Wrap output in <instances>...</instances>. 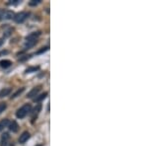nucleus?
Masks as SVG:
<instances>
[{"label": "nucleus", "mask_w": 148, "mask_h": 146, "mask_svg": "<svg viewBox=\"0 0 148 146\" xmlns=\"http://www.w3.org/2000/svg\"><path fill=\"white\" fill-rule=\"evenodd\" d=\"M31 110H32V107H31L30 104L24 105L23 107H21L20 109L16 112V117H17L18 119H22L25 118L26 116H27L29 112H31Z\"/></svg>", "instance_id": "nucleus-1"}, {"label": "nucleus", "mask_w": 148, "mask_h": 146, "mask_svg": "<svg viewBox=\"0 0 148 146\" xmlns=\"http://www.w3.org/2000/svg\"><path fill=\"white\" fill-rule=\"evenodd\" d=\"M29 15H30V14H29L28 12H20V13L14 15V21L18 24H21L27 20Z\"/></svg>", "instance_id": "nucleus-2"}, {"label": "nucleus", "mask_w": 148, "mask_h": 146, "mask_svg": "<svg viewBox=\"0 0 148 146\" xmlns=\"http://www.w3.org/2000/svg\"><path fill=\"white\" fill-rule=\"evenodd\" d=\"M14 18V13L13 11L10 10H4L0 13V20L1 21H6V20H10V19Z\"/></svg>", "instance_id": "nucleus-3"}, {"label": "nucleus", "mask_w": 148, "mask_h": 146, "mask_svg": "<svg viewBox=\"0 0 148 146\" xmlns=\"http://www.w3.org/2000/svg\"><path fill=\"white\" fill-rule=\"evenodd\" d=\"M30 137H31L30 133H29L28 131H24L22 134L20 135V137H19L18 141H19V143H20V144H24V143H25L26 141H28V139Z\"/></svg>", "instance_id": "nucleus-4"}, {"label": "nucleus", "mask_w": 148, "mask_h": 146, "mask_svg": "<svg viewBox=\"0 0 148 146\" xmlns=\"http://www.w3.org/2000/svg\"><path fill=\"white\" fill-rule=\"evenodd\" d=\"M40 109H42V106H40V104H38L36 108L34 109V111L32 112V123H34L36 121V119H37L38 114H39V112H40Z\"/></svg>", "instance_id": "nucleus-5"}, {"label": "nucleus", "mask_w": 148, "mask_h": 146, "mask_svg": "<svg viewBox=\"0 0 148 146\" xmlns=\"http://www.w3.org/2000/svg\"><path fill=\"white\" fill-rule=\"evenodd\" d=\"M40 86H38V87L33 88V89L28 93V96H27V97H28V98H30V99H31V98H34L35 96L37 97L38 94H39V92H40Z\"/></svg>", "instance_id": "nucleus-6"}, {"label": "nucleus", "mask_w": 148, "mask_h": 146, "mask_svg": "<svg viewBox=\"0 0 148 146\" xmlns=\"http://www.w3.org/2000/svg\"><path fill=\"white\" fill-rule=\"evenodd\" d=\"M8 127H9V130L12 131V132H17L19 129V125L15 121H12L11 123H9Z\"/></svg>", "instance_id": "nucleus-7"}, {"label": "nucleus", "mask_w": 148, "mask_h": 146, "mask_svg": "<svg viewBox=\"0 0 148 146\" xmlns=\"http://www.w3.org/2000/svg\"><path fill=\"white\" fill-rule=\"evenodd\" d=\"M9 139H10V135L9 133H3L1 136V146H6L9 143Z\"/></svg>", "instance_id": "nucleus-8"}, {"label": "nucleus", "mask_w": 148, "mask_h": 146, "mask_svg": "<svg viewBox=\"0 0 148 146\" xmlns=\"http://www.w3.org/2000/svg\"><path fill=\"white\" fill-rule=\"evenodd\" d=\"M40 36V32H34L26 37V40H37Z\"/></svg>", "instance_id": "nucleus-9"}, {"label": "nucleus", "mask_w": 148, "mask_h": 146, "mask_svg": "<svg viewBox=\"0 0 148 146\" xmlns=\"http://www.w3.org/2000/svg\"><path fill=\"white\" fill-rule=\"evenodd\" d=\"M11 64H12V62L10 60H8V59H3V60L0 61V67L8 68L11 66Z\"/></svg>", "instance_id": "nucleus-10"}, {"label": "nucleus", "mask_w": 148, "mask_h": 146, "mask_svg": "<svg viewBox=\"0 0 148 146\" xmlns=\"http://www.w3.org/2000/svg\"><path fill=\"white\" fill-rule=\"evenodd\" d=\"M11 93V89L10 88H4L0 91V98H4L6 96H8Z\"/></svg>", "instance_id": "nucleus-11"}, {"label": "nucleus", "mask_w": 148, "mask_h": 146, "mask_svg": "<svg viewBox=\"0 0 148 146\" xmlns=\"http://www.w3.org/2000/svg\"><path fill=\"white\" fill-rule=\"evenodd\" d=\"M9 119H2L1 121H0V131H2L4 128L7 127L8 126V124H9Z\"/></svg>", "instance_id": "nucleus-12"}, {"label": "nucleus", "mask_w": 148, "mask_h": 146, "mask_svg": "<svg viewBox=\"0 0 148 146\" xmlns=\"http://www.w3.org/2000/svg\"><path fill=\"white\" fill-rule=\"evenodd\" d=\"M47 96V92H45V93H42V95H39L38 97H36L35 99H34V101H35V102H37V103H40V102H42V100L46 99Z\"/></svg>", "instance_id": "nucleus-13"}, {"label": "nucleus", "mask_w": 148, "mask_h": 146, "mask_svg": "<svg viewBox=\"0 0 148 146\" xmlns=\"http://www.w3.org/2000/svg\"><path fill=\"white\" fill-rule=\"evenodd\" d=\"M38 40H27L25 44V47L26 49H30V47H34V45L37 44Z\"/></svg>", "instance_id": "nucleus-14"}, {"label": "nucleus", "mask_w": 148, "mask_h": 146, "mask_svg": "<svg viewBox=\"0 0 148 146\" xmlns=\"http://www.w3.org/2000/svg\"><path fill=\"white\" fill-rule=\"evenodd\" d=\"M24 91H25V88H21V89H19V90H17L16 91L15 93H14L13 95L11 96V99H14V98H16V97H18L19 95H21L22 94V93L24 92Z\"/></svg>", "instance_id": "nucleus-15"}, {"label": "nucleus", "mask_w": 148, "mask_h": 146, "mask_svg": "<svg viewBox=\"0 0 148 146\" xmlns=\"http://www.w3.org/2000/svg\"><path fill=\"white\" fill-rule=\"evenodd\" d=\"M40 69L39 66H34V67H29L28 69H26V73H31V72H36Z\"/></svg>", "instance_id": "nucleus-16"}, {"label": "nucleus", "mask_w": 148, "mask_h": 146, "mask_svg": "<svg viewBox=\"0 0 148 146\" xmlns=\"http://www.w3.org/2000/svg\"><path fill=\"white\" fill-rule=\"evenodd\" d=\"M6 108H7V104L5 102H2V103H0V114H2L4 111L6 110Z\"/></svg>", "instance_id": "nucleus-17"}, {"label": "nucleus", "mask_w": 148, "mask_h": 146, "mask_svg": "<svg viewBox=\"0 0 148 146\" xmlns=\"http://www.w3.org/2000/svg\"><path fill=\"white\" fill-rule=\"evenodd\" d=\"M40 3V0H32V1L30 2V6H36Z\"/></svg>", "instance_id": "nucleus-18"}, {"label": "nucleus", "mask_w": 148, "mask_h": 146, "mask_svg": "<svg viewBox=\"0 0 148 146\" xmlns=\"http://www.w3.org/2000/svg\"><path fill=\"white\" fill-rule=\"evenodd\" d=\"M21 1H19V0H13V1H11V2H9L8 4H10V5H12V4H13V5H16V4H18V3H20Z\"/></svg>", "instance_id": "nucleus-19"}, {"label": "nucleus", "mask_w": 148, "mask_h": 146, "mask_svg": "<svg viewBox=\"0 0 148 146\" xmlns=\"http://www.w3.org/2000/svg\"><path fill=\"white\" fill-rule=\"evenodd\" d=\"M47 49H49V47H42L40 51H38V53H42V52H45V51H47Z\"/></svg>", "instance_id": "nucleus-20"}, {"label": "nucleus", "mask_w": 148, "mask_h": 146, "mask_svg": "<svg viewBox=\"0 0 148 146\" xmlns=\"http://www.w3.org/2000/svg\"><path fill=\"white\" fill-rule=\"evenodd\" d=\"M30 56H25V57H22V58H20V60H21V61H24V60H26L27 58H29Z\"/></svg>", "instance_id": "nucleus-21"}, {"label": "nucleus", "mask_w": 148, "mask_h": 146, "mask_svg": "<svg viewBox=\"0 0 148 146\" xmlns=\"http://www.w3.org/2000/svg\"><path fill=\"white\" fill-rule=\"evenodd\" d=\"M11 32H12V30H9V31H7V32H5V33H6V34H5V35H4V36H5V37H8V36H9V35H10V34H11Z\"/></svg>", "instance_id": "nucleus-22"}, {"label": "nucleus", "mask_w": 148, "mask_h": 146, "mask_svg": "<svg viewBox=\"0 0 148 146\" xmlns=\"http://www.w3.org/2000/svg\"><path fill=\"white\" fill-rule=\"evenodd\" d=\"M6 146H15V145H14V142H9Z\"/></svg>", "instance_id": "nucleus-23"}, {"label": "nucleus", "mask_w": 148, "mask_h": 146, "mask_svg": "<svg viewBox=\"0 0 148 146\" xmlns=\"http://www.w3.org/2000/svg\"><path fill=\"white\" fill-rule=\"evenodd\" d=\"M3 42H4V40L3 39H0V47L3 45Z\"/></svg>", "instance_id": "nucleus-24"}, {"label": "nucleus", "mask_w": 148, "mask_h": 146, "mask_svg": "<svg viewBox=\"0 0 148 146\" xmlns=\"http://www.w3.org/2000/svg\"><path fill=\"white\" fill-rule=\"evenodd\" d=\"M36 146H42V145H40V144H38V145H36Z\"/></svg>", "instance_id": "nucleus-25"}]
</instances>
